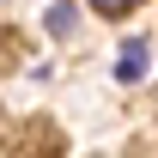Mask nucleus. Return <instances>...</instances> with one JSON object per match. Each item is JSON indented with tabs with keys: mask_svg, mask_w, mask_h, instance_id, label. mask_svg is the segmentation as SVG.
<instances>
[{
	"mask_svg": "<svg viewBox=\"0 0 158 158\" xmlns=\"http://www.w3.org/2000/svg\"><path fill=\"white\" fill-rule=\"evenodd\" d=\"M116 79H122V85H140V79H146V43H140V37L122 43V55H116Z\"/></svg>",
	"mask_w": 158,
	"mask_h": 158,
	"instance_id": "1",
	"label": "nucleus"
},
{
	"mask_svg": "<svg viewBox=\"0 0 158 158\" xmlns=\"http://www.w3.org/2000/svg\"><path fill=\"white\" fill-rule=\"evenodd\" d=\"M91 6H98V12H103V19H122V12H134V6H140V0H91Z\"/></svg>",
	"mask_w": 158,
	"mask_h": 158,
	"instance_id": "2",
	"label": "nucleus"
},
{
	"mask_svg": "<svg viewBox=\"0 0 158 158\" xmlns=\"http://www.w3.org/2000/svg\"><path fill=\"white\" fill-rule=\"evenodd\" d=\"M67 24H73V6H67V0H61V6H49V31H55V37L67 31Z\"/></svg>",
	"mask_w": 158,
	"mask_h": 158,
	"instance_id": "3",
	"label": "nucleus"
}]
</instances>
